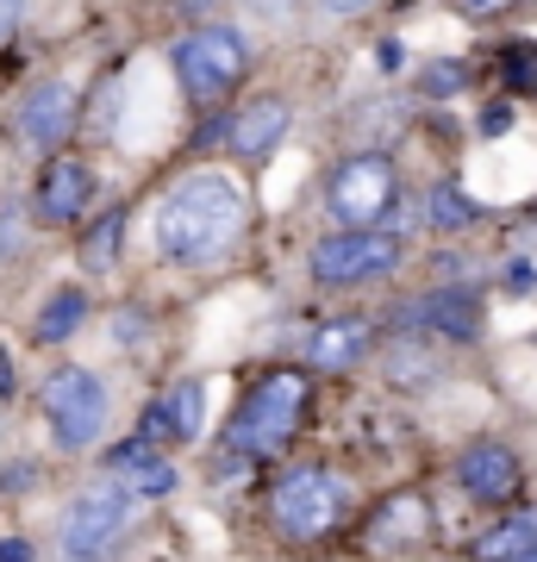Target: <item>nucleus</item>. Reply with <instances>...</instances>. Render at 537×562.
<instances>
[{"label":"nucleus","mask_w":537,"mask_h":562,"mask_svg":"<svg viewBox=\"0 0 537 562\" xmlns=\"http://www.w3.org/2000/svg\"><path fill=\"white\" fill-rule=\"evenodd\" d=\"M244 225H250V206H244V188L225 169H194L188 181H176L157 206V250L181 269H206L238 250Z\"/></svg>","instance_id":"1"},{"label":"nucleus","mask_w":537,"mask_h":562,"mask_svg":"<svg viewBox=\"0 0 537 562\" xmlns=\"http://www.w3.org/2000/svg\"><path fill=\"white\" fill-rule=\"evenodd\" d=\"M350 506H357V494L332 469H288L269 487V519H276V531L288 543H325L350 519Z\"/></svg>","instance_id":"2"},{"label":"nucleus","mask_w":537,"mask_h":562,"mask_svg":"<svg viewBox=\"0 0 537 562\" xmlns=\"http://www.w3.org/2000/svg\"><path fill=\"white\" fill-rule=\"evenodd\" d=\"M306 401H313L306 375H294V369L262 375V382L238 401V419H232V431H225V450H238V457H276L281 443L300 431Z\"/></svg>","instance_id":"3"},{"label":"nucleus","mask_w":537,"mask_h":562,"mask_svg":"<svg viewBox=\"0 0 537 562\" xmlns=\"http://www.w3.org/2000/svg\"><path fill=\"white\" fill-rule=\"evenodd\" d=\"M38 401H44V419H51V438L63 450H88L107 431V382L94 369H76V362L51 369Z\"/></svg>","instance_id":"4"},{"label":"nucleus","mask_w":537,"mask_h":562,"mask_svg":"<svg viewBox=\"0 0 537 562\" xmlns=\"http://www.w3.org/2000/svg\"><path fill=\"white\" fill-rule=\"evenodd\" d=\"M138 519V494L125 482H100L88 494H76V506L63 513V557L69 562H100L113 543L132 531Z\"/></svg>","instance_id":"5"},{"label":"nucleus","mask_w":537,"mask_h":562,"mask_svg":"<svg viewBox=\"0 0 537 562\" xmlns=\"http://www.w3.org/2000/svg\"><path fill=\"white\" fill-rule=\"evenodd\" d=\"M400 201V176L388 157H350L338 162V176L325 188V213L338 220V232H369L394 213Z\"/></svg>","instance_id":"6"},{"label":"nucleus","mask_w":537,"mask_h":562,"mask_svg":"<svg viewBox=\"0 0 537 562\" xmlns=\"http://www.w3.org/2000/svg\"><path fill=\"white\" fill-rule=\"evenodd\" d=\"M244 63H250V50H244V38L232 25H194L176 44V76L194 101H225L244 81Z\"/></svg>","instance_id":"7"},{"label":"nucleus","mask_w":537,"mask_h":562,"mask_svg":"<svg viewBox=\"0 0 537 562\" xmlns=\"http://www.w3.org/2000/svg\"><path fill=\"white\" fill-rule=\"evenodd\" d=\"M388 269H400V238L381 232V225H369V232H332V238L313 244V276L325 288H357V281H376Z\"/></svg>","instance_id":"8"},{"label":"nucleus","mask_w":537,"mask_h":562,"mask_svg":"<svg viewBox=\"0 0 537 562\" xmlns=\"http://www.w3.org/2000/svg\"><path fill=\"white\" fill-rule=\"evenodd\" d=\"M94 206V169L81 157H51L38 176V220L44 225H76Z\"/></svg>","instance_id":"9"},{"label":"nucleus","mask_w":537,"mask_h":562,"mask_svg":"<svg viewBox=\"0 0 537 562\" xmlns=\"http://www.w3.org/2000/svg\"><path fill=\"white\" fill-rule=\"evenodd\" d=\"M69 125H76V88H69V81H44V88H32V94H25V106H20L25 144L57 150V144L69 138Z\"/></svg>","instance_id":"10"},{"label":"nucleus","mask_w":537,"mask_h":562,"mask_svg":"<svg viewBox=\"0 0 537 562\" xmlns=\"http://www.w3.org/2000/svg\"><path fill=\"white\" fill-rule=\"evenodd\" d=\"M457 482L476 494V501H513L518 494V457L506 443H476V450H462L457 457Z\"/></svg>","instance_id":"11"},{"label":"nucleus","mask_w":537,"mask_h":562,"mask_svg":"<svg viewBox=\"0 0 537 562\" xmlns=\"http://www.w3.org/2000/svg\"><path fill=\"white\" fill-rule=\"evenodd\" d=\"M288 120H294V113H288V101H281V94H262V101H244L238 106V120H232V132H225V138H232V150H238V157H269V150L288 138Z\"/></svg>","instance_id":"12"},{"label":"nucleus","mask_w":537,"mask_h":562,"mask_svg":"<svg viewBox=\"0 0 537 562\" xmlns=\"http://www.w3.org/2000/svg\"><path fill=\"white\" fill-rule=\"evenodd\" d=\"M406 325H425V331H438V338H476L481 325V306L469 288H444V294H418L406 306Z\"/></svg>","instance_id":"13"},{"label":"nucleus","mask_w":537,"mask_h":562,"mask_svg":"<svg viewBox=\"0 0 537 562\" xmlns=\"http://www.w3.org/2000/svg\"><path fill=\"white\" fill-rule=\"evenodd\" d=\"M107 469H113V482H125L138 501H163V494L176 487V469H169V462H163L144 438L138 443H120V450L107 457Z\"/></svg>","instance_id":"14"},{"label":"nucleus","mask_w":537,"mask_h":562,"mask_svg":"<svg viewBox=\"0 0 537 562\" xmlns=\"http://www.w3.org/2000/svg\"><path fill=\"white\" fill-rule=\"evenodd\" d=\"M200 425H206V387L200 382H176L157 401V413H150V431H169V438H181V443H194Z\"/></svg>","instance_id":"15"},{"label":"nucleus","mask_w":537,"mask_h":562,"mask_svg":"<svg viewBox=\"0 0 537 562\" xmlns=\"http://www.w3.org/2000/svg\"><path fill=\"white\" fill-rule=\"evenodd\" d=\"M313 362L318 369H357L362 357H369V325L362 319H332V325H318L313 331Z\"/></svg>","instance_id":"16"},{"label":"nucleus","mask_w":537,"mask_h":562,"mask_svg":"<svg viewBox=\"0 0 537 562\" xmlns=\"http://www.w3.org/2000/svg\"><path fill=\"white\" fill-rule=\"evenodd\" d=\"M481 562H532L537 557V519L532 513H518V519H500L488 538L476 543Z\"/></svg>","instance_id":"17"},{"label":"nucleus","mask_w":537,"mask_h":562,"mask_svg":"<svg viewBox=\"0 0 537 562\" xmlns=\"http://www.w3.org/2000/svg\"><path fill=\"white\" fill-rule=\"evenodd\" d=\"M81 319H88V294H81V288H57V294L44 301V313H38L32 331H38V344H63Z\"/></svg>","instance_id":"18"},{"label":"nucleus","mask_w":537,"mask_h":562,"mask_svg":"<svg viewBox=\"0 0 537 562\" xmlns=\"http://www.w3.org/2000/svg\"><path fill=\"white\" fill-rule=\"evenodd\" d=\"M418 531H425V506H418V494H400V501H388V506L376 513V538H381V543H388V538H394V543H413Z\"/></svg>","instance_id":"19"},{"label":"nucleus","mask_w":537,"mask_h":562,"mask_svg":"<svg viewBox=\"0 0 537 562\" xmlns=\"http://www.w3.org/2000/svg\"><path fill=\"white\" fill-rule=\"evenodd\" d=\"M120 238H125V213H100V225L88 232V244H81V269H113V257H120Z\"/></svg>","instance_id":"20"},{"label":"nucleus","mask_w":537,"mask_h":562,"mask_svg":"<svg viewBox=\"0 0 537 562\" xmlns=\"http://www.w3.org/2000/svg\"><path fill=\"white\" fill-rule=\"evenodd\" d=\"M481 220V206L469 201V194H462V188H438V194H432V225H450V232H457V225H476Z\"/></svg>","instance_id":"21"},{"label":"nucleus","mask_w":537,"mask_h":562,"mask_svg":"<svg viewBox=\"0 0 537 562\" xmlns=\"http://www.w3.org/2000/svg\"><path fill=\"white\" fill-rule=\"evenodd\" d=\"M506 76H513L518 88H532L537 81V44H506Z\"/></svg>","instance_id":"22"},{"label":"nucleus","mask_w":537,"mask_h":562,"mask_svg":"<svg viewBox=\"0 0 537 562\" xmlns=\"http://www.w3.org/2000/svg\"><path fill=\"white\" fill-rule=\"evenodd\" d=\"M20 20H25V0H0V44L20 32Z\"/></svg>","instance_id":"23"},{"label":"nucleus","mask_w":537,"mask_h":562,"mask_svg":"<svg viewBox=\"0 0 537 562\" xmlns=\"http://www.w3.org/2000/svg\"><path fill=\"white\" fill-rule=\"evenodd\" d=\"M376 63H381V69H400V63H406V44H400V38H381V44H376Z\"/></svg>","instance_id":"24"},{"label":"nucleus","mask_w":537,"mask_h":562,"mask_svg":"<svg viewBox=\"0 0 537 562\" xmlns=\"http://www.w3.org/2000/svg\"><path fill=\"white\" fill-rule=\"evenodd\" d=\"M425 81H432V88H462V69H457V63H438Z\"/></svg>","instance_id":"25"},{"label":"nucleus","mask_w":537,"mask_h":562,"mask_svg":"<svg viewBox=\"0 0 537 562\" xmlns=\"http://www.w3.org/2000/svg\"><path fill=\"white\" fill-rule=\"evenodd\" d=\"M0 562H32V543L25 538H0Z\"/></svg>","instance_id":"26"},{"label":"nucleus","mask_w":537,"mask_h":562,"mask_svg":"<svg viewBox=\"0 0 537 562\" xmlns=\"http://www.w3.org/2000/svg\"><path fill=\"white\" fill-rule=\"evenodd\" d=\"M318 7H325V13H344V20H350V13H369L376 0H318Z\"/></svg>","instance_id":"27"},{"label":"nucleus","mask_w":537,"mask_h":562,"mask_svg":"<svg viewBox=\"0 0 537 562\" xmlns=\"http://www.w3.org/2000/svg\"><path fill=\"white\" fill-rule=\"evenodd\" d=\"M506 125H513V113H506V106H494V113H481V132H506Z\"/></svg>","instance_id":"28"},{"label":"nucleus","mask_w":537,"mask_h":562,"mask_svg":"<svg viewBox=\"0 0 537 562\" xmlns=\"http://www.w3.org/2000/svg\"><path fill=\"white\" fill-rule=\"evenodd\" d=\"M13 394V362H7V350H0V401Z\"/></svg>","instance_id":"29"},{"label":"nucleus","mask_w":537,"mask_h":562,"mask_svg":"<svg viewBox=\"0 0 537 562\" xmlns=\"http://www.w3.org/2000/svg\"><path fill=\"white\" fill-rule=\"evenodd\" d=\"M462 7H469V13H488V7H506V0H462Z\"/></svg>","instance_id":"30"},{"label":"nucleus","mask_w":537,"mask_h":562,"mask_svg":"<svg viewBox=\"0 0 537 562\" xmlns=\"http://www.w3.org/2000/svg\"><path fill=\"white\" fill-rule=\"evenodd\" d=\"M250 7H257V13H269V20L281 13V0H250Z\"/></svg>","instance_id":"31"},{"label":"nucleus","mask_w":537,"mask_h":562,"mask_svg":"<svg viewBox=\"0 0 537 562\" xmlns=\"http://www.w3.org/2000/svg\"><path fill=\"white\" fill-rule=\"evenodd\" d=\"M181 7H188V13H206V7H213V0H181Z\"/></svg>","instance_id":"32"}]
</instances>
